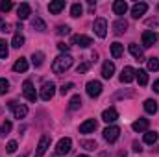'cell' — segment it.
<instances>
[{
  "instance_id": "ac0fdd59",
  "label": "cell",
  "mask_w": 159,
  "mask_h": 157,
  "mask_svg": "<svg viewBox=\"0 0 159 157\" xmlns=\"http://www.w3.org/2000/svg\"><path fill=\"white\" fill-rule=\"evenodd\" d=\"M17 15H19V19L20 20H24V19H28L30 15H32V7H30V4H20L19 7H17Z\"/></svg>"
},
{
  "instance_id": "9a60e30c",
  "label": "cell",
  "mask_w": 159,
  "mask_h": 157,
  "mask_svg": "<svg viewBox=\"0 0 159 157\" xmlns=\"http://www.w3.org/2000/svg\"><path fill=\"white\" fill-rule=\"evenodd\" d=\"M96 120L94 118H89V120H85L81 126H80V133H93L94 129H96Z\"/></svg>"
},
{
  "instance_id": "f6af8a7d",
  "label": "cell",
  "mask_w": 159,
  "mask_h": 157,
  "mask_svg": "<svg viewBox=\"0 0 159 157\" xmlns=\"http://www.w3.org/2000/svg\"><path fill=\"white\" fill-rule=\"evenodd\" d=\"M154 91L159 92V79H157V81H154Z\"/></svg>"
},
{
  "instance_id": "74e56055",
  "label": "cell",
  "mask_w": 159,
  "mask_h": 157,
  "mask_svg": "<svg viewBox=\"0 0 159 157\" xmlns=\"http://www.w3.org/2000/svg\"><path fill=\"white\" fill-rule=\"evenodd\" d=\"M81 146H83L85 150H94V148H96V142H94V141H81Z\"/></svg>"
},
{
  "instance_id": "f1b7e54d",
  "label": "cell",
  "mask_w": 159,
  "mask_h": 157,
  "mask_svg": "<svg viewBox=\"0 0 159 157\" xmlns=\"http://www.w3.org/2000/svg\"><path fill=\"white\" fill-rule=\"evenodd\" d=\"M43 61H44V54H43V52H34V56H32V63H34V67H41Z\"/></svg>"
},
{
  "instance_id": "44dd1931",
  "label": "cell",
  "mask_w": 159,
  "mask_h": 157,
  "mask_svg": "<svg viewBox=\"0 0 159 157\" xmlns=\"http://www.w3.org/2000/svg\"><path fill=\"white\" fill-rule=\"evenodd\" d=\"M13 70H15V72H26V70H28V61H26L24 57H19V59L15 61V65H13Z\"/></svg>"
},
{
  "instance_id": "b9f144b4",
  "label": "cell",
  "mask_w": 159,
  "mask_h": 157,
  "mask_svg": "<svg viewBox=\"0 0 159 157\" xmlns=\"http://www.w3.org/2000/svg\"><path fill=\"white\" fill-rule=\"evenodd\" d=\"M72 87H74L72 83H65V85H63V87L59 89V92H61V94H67V92H69V91H70Z\"/></svg>"
},
{
  "instance_id": "d590c367",
  "label": "cell",
  "mask_w": 159,
  "mask_h": 157,
  "mask_svg": "<svg viewBox=\"0 0 159 157\" xmlns=\"http://www.w3.org/2000/svg\"><path fill=\"white\" fill-rule=\"evenodd\" d=\"M9 91V81L6 78H0V94H6Z\"/></svg>"
},
{
  "instance_id": "1f68e13d",
  "label": "cell",
  "mask_w": 159,
  "mask_h": 157,
  "mask_svg": "<svg viewBox=\"0 0 159 157\" xmlns=\"http://www.w3.org/2000/svg\"><path fill=\"white\" fill-rule=\"evenodd\" d=\"M83 13V7H81V4H72V7H70V17H80Z\"/></svg>"
},
{
  "instance_id": "d4e9b609",
  "label": "cell",
  "mask_w": 159,
  "mask_h": 157,
  "mask_svg": "<svg viewBox=\"0 0 159 157\" xmlns=\"http://www.w3.org/2000/svg\"><path fill=\"white\" fill-rule=\"evenodd\" d=\"M122 54H124V46H122L120 43H113V44H111V56H113L115 59H119Z\"/></svg>"
},
{
  "instance_id": "e0dca14e",
  "label": "cell",
  "mask_w": 159,
  "mask_h": 157,
  "mask_svg": "<svg viewBox=\"0 0 159 157\" xmlns=\"http://www.w3.org/2000/svg\"><path fill=\"white\" fill-rule=\"evenodd\" d=\"M48 9H50L52 15L61 13V11L65 9V0H54V2H50V4H48Z\"/></svg>"
},
{
  "instance_id": "7c38bea8",
  "label": "cell",
  "mask_w": 159,
  "mask_h": 157,
  "mask_svg": "<svg viewBox=\"0 0 159 157\" xmlns=\"http://www.w3.org/2000/svg\"><path fill=\"white\" fill-rule=\"evenodd\" d=\"M157 43V34L156 32H152V30H146L144 34H143V44L148 48V46H154Z\"/></svg>"
},
{
  "instance_id": "5bb4252c",
  "label": "cell",
  "mask_w": 159,
  "mask_h": 157,
  "mask_svg": "<svg viewBox=\"0 0 159 157\" xmlns=\"http://www.w3.org/2000/svg\"><path fill=\"white\" fill-rule=\"evenodd\" d=\"M113 74H115V63L113 61H106L102 65V78L109 79V78H113Z\"/></svg>"
},
{
  "instance_id": "f546056e",
  "label": "cell",
  "mask_w": 159,
  "mask_h": 157,
  "mask_svg": "<svg viewBox=\"0 0 159 157\" xmlns=\"http://www.w3.org/2000/svg\"><path fill=\"white\" fill-rule=\"evenodd\" d=\"M144 142L146 144H156L157 142V133L156 131H146L144 133Z\"/></svg>"
},
{
  "instance_id": "7dc6e473",
  "label": "cell",
  "mask_w": 159,
  "mask_h": 157,
  "mask_svg": "<svg viewBox=\"0 0 159 157\" xmlns=\"http://www.w3.org/2000/svg\"><path fill=\"white\" fill-rule=\"evenodd\" d=\"M78 157H89V155H78Z\"/></svg>"
},
{
  "instance_id": "836d02e7",
  "label": "cell",
  "mask_w": 159,
  "mask_h": 157,
  "mask_svg": "<svg viewBox=\"0 0 159 157\" xmlns=\"http://www.w3.org/2000/svg\"><path fill=\"white\" fill-rule=\"evenodd\" d=\"M7 54H9V48H7V43L4 39H0V57H7Z\"/></svg>"
},
{
  "instance_id": "8d00e7d4",
  "label": "cell",
  "mask_w": 159,
  "mask_h": 157,
  "mask_svg": "<svg viewBox=\"0 0 159 157\" xmlns=\"http://www.w3.org/2000/svg\"><path fill=\"white\" fill-rule=\"evenodd\" d=\"M11 7H13V4H11L9 0H2V2H0V11H4V13H7V11H9Z\"/></svg>"
},
{
  "instance_id": "4fadbf2b",
  "label": "cell",
  "mask_w": 159,
  "mask_h": 157,
  "mask_svg": "<svg viewBox=\"0 0 159 157\" xmlns=\"http://www.w3.org/2000/svg\"><path fill=\"white\" fill-rule=\"evenodd\" d=\"M135 79V70L131 67H124L122 72H120V81L122 83H131Z\"/></svg>"
},
{
  "instance_id": "60d3db41",
  "label": "cell",
  "mask_w": 159,
  "mask_h": 157,
  "mask_svg": "<svg viewBox=\"0 0 159 157\" xmlns=\"http://www.w3.org/2000/svg\"><path fill=\"white\" fill-rule=\"evenodd\" d=\"M67 34H70V28L69 26H59L57 28V35H67Z\"/></svg>"
},
{
  "instance_id": "ba28073f",
  "label": "cell",
  "mask_w": 159,
  "mask_h": 157,
  "mask_svg": "<svg viewBox=\"0 0 159 157\" xmlns=\"http://www.w3.org/2000/svg\"><path fill=\"white\" fill-rule=\"evenodd\" d=\"M119 135H120L119 126H107V128L104 129V139H106L107 142H115V141L119 139Z\"/></svg>"
},
{
  "instance_id": "6da1fadb",
  "label": "cell",
  "mask_w": 159,
  "mask_h": 157,
  "mask_svg": "<svg viewBox=\"0 0 159 157\" xmlns=\"http://www.w3.org/2000/svg\"><path fill=\"white\" fill-rule=\"evenodd\" d=\"M72 63H74V59H72L70 54H61V56H57V57L54 59L52 70H54V74H63L65 70H69V69L72 67Z\"/></svg>"
},
{
  "instance_id": "4dcf8cb0",
  "label": "cell",
  "mask_w": 159,
  "mask_h": 157,
  "mask_svg": "<svg viewBox=\"0 0 159 157\" xmlns=\"http://www.w3.org/2000/svg\"><path fill=\"white\" fill-rule=\"evenodd\" d=\"M11 44H13L15 48H20V46L24 44V35H22L20 32H17V34L13 35V41H11Z\"/></svg>"
},
{
  "instance_id": "484cf974",
  "label": "cell",
  "mask_w": 159,
  "mask_h": 157,
  "mask_svg": "<svg viewBox=\"0 0 159 157\" xmlns=\"http://www.w3.org/2000/svg\"><path fill=\"white\" fill-rule=\"evenodd\" d=\"M135 78H137V81H139V85H146L148 83V72L146 70H135Z\"/></svg>"
},
{
  "instance_id": "d6986e66",
  "label": "cell",
  "mask_w": 159,
  "mask_h": 157,
  "mask_svg": "<svg viewBox=\"0 0 159 157\" xmlns=\"http://www.w3.org/2000/svg\"><path fill=\"white\" fill-rule=\"evenodd\" d=\"M113 11H115V15H124L128 11V4L124 0H115L113 2Z\"/></svg>"
},
{
  "instance_id": "8fae6325",
  "label": "cell",
  "mask_w": 159,
  "mask_h": 157,
  "mask_svg": "<svg viewBox=\"0 0 159 157\" xmlns=\"http://www.w3.org/2000/svg\"><path fill=\"white\" fill-rule=\"evenodd\" d=\"M70 44H78L81 48H89V46L93 44V39L87 37V35H74V37L70 39Z\"/></svg>"
},
{
  "instance_id": "ee69618b",
  "label": "cell",
  "mask_w": 159,
  "mask_h": 157,
  "mask_svg": "<svg viewBox=\"0 0 159 157\" xmlns=\"http://www.w3.org/2000/svg\"><path fill=\"white\" fill-rule=\"evenodd\" d=\"M133 150H135V152H141V150H143V148H141V146H139V142H133Z\"/></svg>"
},
{
  "instance_id": "30bf717a",
  "label": "cell",
  "mask_w": 159,
  "mask_h": 157,
  "mask_svg": "<svg viewBox=\"0 0 159 157\" xmlns=\"http://www.w3.org/2000/svg\"><path fill=\"white\" fill-rule=\"evenodd\" d=\"M146 11H148V4H144V2H137V4L131 7V17H133V19H141Z\"/></svg>"
},
{
  "instance_id": "ab89813d",
  "label": "cell",
  "mask_w": 159,
  "mask_h": 157,
  "mask_svg": "<svg viewBox=\"0 0 159 157\" xmlns=\"http://www.w3.org/2000/svg\"><path fill=\"white\" fill-rule=\"evenodd\" d=\"M89 67H91L89 63H81V65H78V69H76V70H78V74H83V72H87V70H89Z\"/></svg>"
},
{
  "instance_id": "2e32d148",
  "label": "cell",
  "mask_w": 159,
  "mask_h": 157,
  "mask_svg": "<svg viewBox=\"0 0 159 157\" xmlns=\"http://www.w3.org/2000/svg\"><path fill=\"white\" fill-rule=\"evenodd\" d=\"M117 118H119V113H117V109H113V107H109V109H106V111L102 113V120L107 122V124H113Z\"/></svg>"
},
{
  "instance_id": "e575fe53",
  "label": "cell",
  "mask_w": 159,
  "mask_h": 157,
  "mask_svg": "<svg viewBox=\"0 0 159 157\" xmlns=\"http://www.w3.org/2000/svg\"><path fill=\"white\" fill-rule=\"evenodd\" d=\"M148 70H159V59L157 57H150L148 59Z\"/></svg>"
},
{
  "instance_id": "603a6c76",
  "label": "cell",
  "mask_w": 159,
  "mask_h": 157,
  "mask_svg": "<svg viewBox=\"0 0 159 157\" xmlns=\"http://www.w3.org/2000/svg\"><path fill=\"white\" fill-rule=\"evenodd\" d=\"M129 54H131L135 59H143V48H141L139 44H135V43L129 44Z\"/></svg>"
},
{
  "instance_id": "277c9868",
  "label": "cell",
  "mask_w": 159,
  "mask_h": 157,
  "mask_svg": "<svg viewBox=\"0 0 159 157\" xmlns=\"http://www.w3.org/2000/svg\"><path fill=\"white\" fill-rule=\"evenodd\" d=\"M54 94H56V85L50 81V83H44L43 87H41V100H44V102H48V100H52L54 98Z\"/></svg>"
},
{
  "instance_id": "ffe728a7",
  "label": "cell",
  "mask_w": 159,
  "mask_h": 157,
  "mask_svg": "<svg viewBox=\"0 0 159 157\" xmlns=\"http://www.w3.org/2000/svg\"><path fill=\"white\" fill-rule=\"evenodd\" d=\"M128 30V22L124 20V19H119V20H115V24H113V32L120 35V34H124Z\"/></svg>"
},
{
  "instance_id": "bcb514c9",
  "label": "cell",
  "mask_w": 159,
  "mask_h": 157,
  "mask_svg": "<svg viewBox=\"0 0 159 157\" xmlns=\"http://www.w3.org/2000/svg\"><path fill=\"white\" fill-rule=\"evenodd\" d=\"M2 26H4V22H2V19H0V28H2Z\"/></svg>"
},
{
  "instance_id": "7402d4cb",
  "label": "cell",
  "mask_w": 159,
  "mask_h": 157,
  "mask_svg": "<svg viewBox=\"0 0 159 157\" xmlns=\"http://www.w3.org/2000/svg\"><path fill=\"white\" fill-rule=\"evenodd\" d=\"M131 128H133L135 131H146V129H148V120H146V118H139V120H135V122L131 124Z\"/></svg>"
},
{
  "instance_id": "5b68a950",
  "label": "cell",
  "mask_w": 159,
  "mask_h": 157,
  "mask_svg": "<svg viewBox=\"0 0 159 157\" xmlns=\"http://www.w3.org/2000/svg\"><path fill=\"white\" fill-rule=\"evenodd\" d=\"M93 30H94V34L98 35V37H106L107 35V20L106 19H96L94 20V24H93Z\"/></svg>"
},
{
  "instance_id": "83f0119b",
  "label": "cell",
  "mask_w": 159,
  "mask_h": 157,
  "mask_svg": "<svg viewBox=\"0 0 159 157\" xmlns=\"http://www.w3.org/2000/svg\"><path fill=\"white\" fill-rule=\"evenodd\" d=\"M80 105H81V98H80V94H74V96L70 98V102H69V109H70V111H76Z\"/></svg>"
},
{
  "instance_id": "f35d334b",
  "label": "cell",
  "mask_w": 159,
  "mask_h": 157,
  "mask_svg": "<svg viewBox=\"0 0 159 157\" xmlns=\"http://www.w3.org/2000/svg\"><path fill=\"white\" fill-rule=\"evenodd\" d=\"M17 152V142L15 141H9L7 142V154H15Z\"/></svg>"
},
{
  "instance_id": "52a82bcc",
  "label": "cell",
  "mask_w": 159,
  "mask_h": 157,
  "mask_svg": "<svg viewBox=\"0 0 159 157\" xmlns=\"http://www.w3.org/2000/svg\"><path fill=\"white\" fill-rule=\"evenodd\" d=\"M48 148H50V135H43L39 139V144H37V150H35V155L34 157H43Z\"/></svg>"
},
{
  "instance_id": "cb8c5ba5",
  "label": "cell",
  "mask_w": 159,
  "mask_h": 157,
  "mask_svg": "<svg viewBox=\"0 0 159 157\" xmlns=\"http://www.w3.org/2000/svg\"><path fill=\"white\" fill-rule=\"evenodd\" d=\"M144 111L150 113V115H156L157 113V102L156 100H146L144 102Z\"/></svg>"
},
{
  "instance_id": "9c48e42d",
  "label": "cell",
  "mask_w": 159,
  "mask_h": 157,
  "mask_svg": "<svg viewBox=\"0 0 159 157\" xmlns=\"http://www.w3.org/2000/svg\"><path fill=\"white\" fill-rule=\"evenodd\" d=\"M85 89H87V94L91 96V98H96V96H100L102 94V83L100 81H89L87 85H85Z\"/></svg>"
},
{
  "instance_id": "8992f818",
  "label": "cell",
  "mask_w": 159,
  "mask_h": 157,
  "mask_svg": "<svg viewBox=\"0 0 159 157\" xmlns=\"http://www.w3.org/2000/svg\"><path fill=\"white\" fill-rule=\"evenodd\" d=\"M22 92H24L26 100H30V102H35V100H37V92H35V87H34V83H32L30 79H26V81L22 83Z\"/></svg>"
},
{
  "instance_id": "7bdbcfd3",
  "label": "cell",
  "mask_w": 159,
  "mask_h": 157,
  "mask_svg": "<svg viewBox=\"0 0 159 157\" xmlns=\"http://www.w3.org/2000/svg\"><path fill=\"white\" fill-rule=\"evenodd\" d=\"M57 48H59L61 52H67V50L70 48V44H65V43H59V44H57Z\"/></svg>"
},
{
  "instance_id": "7a4b0ae2",
  "label": "cell",
  "mask_w": 159,
  "mask_h": 157,
  "mask_svg": "<svg viewBox=\"0 0 159 157\" xmlns=\"http://www.w3.org/2000/svg\"><path fill=\"white\" fill-rule=\"evenodd\" d=\"M9 109L13 111L15 118H24L28 115V107H26L24 104H19L17 100H11V102H9Z\"/></svg>"
},
{
  "instance_id": "c3c4849f",
  "label": "cell",
  "mask_w": 159,
  "mask_h": 157,
  "mask_svg": "<svg viewBox=\"0 0 159 157\" xmlns=\"http://www.w3.org/2000/svg\"><path fill=\"white\" fill-rule=\"evenodd\" d=\"M20 157H26V155H20Z\"/></svg>"
},
{
  "instance_id": "d6a6232c",
  "label": "cell",
  "mask_w": 159,
  "mask_h": 157,
  "mask_svg": "<svg viewBox=\"0 0 159 157\" xmlns=\"http://www.w3.org/2000/svg\"><path fill=\"white\" fill-rule=\"evenodd\" d=\"M9 131H11V122H9V120H4V124L0 126V137L7 135Z\"/></svg>"
},
{
  "instance_id": "4316f807",
  "label": "cell",
  "mask_w": 159,
  "mask_h": 157,
  "mask_svg": "<svg viewBox=\"0 0 159 157\" xmlns=\"http://www.w3.org/2000/svg\"><path fill=\"white\" fill-rule=\"evenodd\" d=\"M32 26H34V30H37V32H44V30H46L44 20H43V19H39V17H35V19L32 20Z\"/></svg>"
},
{
  "instance_id": "3957f363",
  "label": "cell",
  "mask_w": 159,
  "mask_h": 157,
  "mask_svg": "<svg viewBox=\"0 0 159 157\" xmlns=\"http://www.w3.org/2000/svg\"><path fill=\"white\" fill-rule=\"evenodd\" d=\"M70 150H72V141H70L69 137H63V139L57 142V146H56V154H57V155H67Z\"/></svg>"
}]
</instances>
